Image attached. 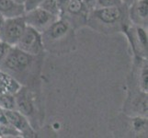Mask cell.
Instances as JSON below:
<instances>
[{"label": "cell", "instance_id": "cell-8", "mask_svg": "<svg viewBox=\"0 0 148 138\" xmlns=\"http://www.w3.org/2000/svg\"><path fill=\"white\" fill-rule=\"evenodd\" d=\"M26 27L24 16L6 19L0 28V41L10 46H16Z\"/></svg>", "mask_w": 148, "mask_h": 138}, {"label": "cell", "instance_id": "cell-17", "mask_svg": "<svg viewBox=\"0 0 148 138\" xmlns=\"http://www.w3.org/2000/svg\"><path fill=\"white\" fill-rule=\"evenodd\" d=\"M0 109L3 111L16 109L15 96L12 94H1L0 93Z\"/></svg>", "mask_w": 148, "mask_h": 138}, {"label": "cell", "instance_id": "cell-13", "mask_svg": "<svg viewBox=\"0 0 148 138\" xmlns=\"http://www.w3.org/2000/svg\"><path fill=\"white\" fill-rule=\"evenodd\" d=\"M128 16L131 23L147 29L148 0H135L128 6Z\"/></svg>", "mask_w": 148, "mask_h": 138}, {"label": "cell", "instance_id": "cell-7", "mask_svg": "<svg viewBox=\"0 0 148 138\" xmlns=\"http://www.w3.org/2000/svg\"><path fill=\"white\" fill-rule=\"evenodd\" d=\"M123 34L128 40L134 57L147 59L148 55V35L147 29L130 23Z\"/></svg>", "mask_w": 148, "mask_h": 138}, {"label": "cell", "instance_id": "cell-10", "mask_svg": "<svg viewBox=\"0 0 148 138\" xmlns=\"http://www.w3.org/2000/svg\"><path fill=\"white\" fill-rule=\"evenodd\" d=\"M24 19L27 26L32 27L38 30L39 32L42 33L44 30H46L51 25L60 18L38 7L25 12Z\"/></svg>", "mask_w": 148, "mask_h": 138}, {"label": "cell", "instance_id": "cell-19", "mask_svg": "<svg viewBox=\"0 0 148 138\" xmlns=\"http://www.w3.org/2000/svg\"><path fill=\"white\" fill-rule=\"evenodd\" d=\"M43 1H45V0H25L24 3L25 9H26V11H28V10L38 8L40 6V4Z\"/></svg>", "mask_w": 148, "mask_h": 138}, {"label": "cell", "instance_id": "cell-5", "mask_svg": "<svg viewBox=\"0 0 148 138\" xmlns=\"http://www.w3.org/2000/svg\"><path fill=\"white\" fill-rule=\"evenodd\" d=\"M89 11L82 0H68L61 6L60 19L65 20L76 30L86 26Z\"/></svg>", "mask_w": 148, "mask_h": 138}, {"label": "cell", "instance_id": "cell-15", "mask_svg": "<svg viewBox=\"0 0 148 138\" xmlns=\"http://www.w3.org/2000/svg\"><path fill=\"white\" fill-rule=\"evenodd\" d=\"M21 87L9 74L0 69V93L15 95Z\"/></svg>", "mask_w": 148, "mask_h": 138}, {"label": "cell", "instance_id": "cell-14", "mask_svg": "<svg viewBox=\"0 0 148 138\" xmlns=\"http://www.w3.org/2000/svg\"><path fill=\"white\" fill-rule=\"evenodd\" d=\"M26 9L23 4H19L13 0H0V13L5 19H11L24 16Z\"/></svg>", "mask_w": 148, "mask_h": 138}, {"label": "cell", "instance_id": "cell-11", "mask_svg": "<svg viewBox=\"0 0 148 138\" xmlns=\"http://www.w3.org/2000/svg\"><path fill=\"white\" fill-rule=\"evenodd\" d=\"M128 83L132 84L144 92H148V63L147 59L134 57V64Z\"/></svg>", "mask_w": 148, "mask_h": 138}, {"label": "cell", "instance_id": "cell-1", "mask_svg": "<svg viewBox=\"0 0 148 138\" xmlns=\"http://www.w3.org/2000/svg\"><path fill=\"white\" fill-rule=\"evenodd\" d=\"M44 54L33 55L11 46L0 64V69L7 72L25 87L37 89L42 74Z\"/></svg>", "mask_w": 148, "mask_h": 138}, {"label": "cell", "instance_id": "cell-24", "mask_svg": "<svg viewBox=\"0 0 148 138\" xmlns=\"http://www.w3.org/2000/svg\"><path fill=\"white\" fill-rule=\"evenodd\" d=\"M13 1L17 2V3H19V4H23V5L25 3V0H13Z\"/></svg>", "mask_w": 148, "mask_h": 138}, {"label": "cell", "instance_id": "cell-12", "mask_svg": "<svg viewBox=\"0 0 148 138\" xmlns=\"http://www.w3.org/2000/svg\"><path fill=\"white\" fill-rule=\"evenodd\" d=\"M3 113L5 117H6L7 122L10 125H12L19 133L21 136L34 137L36 135V130L32 126L29 120L21 112H19L16 109H14V110L3 111Z\"/></svg>", "mask_w": 148, "mask_h": 138}, {"label": "cell", "instance_id": "cell-16", "mask_svg": "<svg viewBox=\"0 0 148 138\" xmlns=\"http://www.w3.org/2000/svg\"><path fill=\"white\" fill-rule=\"evenodd\" d=\"M40 8H42L44 10H46L47 12L60 18L61 7L56 0H45V1H43L42 4H40Z\"/></svg>", "mask_w": 148, "mask_h": 138}, {"label": "cell", "instance_id": "cell-9", "mask_svg": "<svg viewBox=\"0 0 148 138\" xmlns=\"http://www.w3.org/2000/svg\"><path fill=\"white\" fill-rule=\"evenodd\" d=\"M16 46L24 52L33 55H40L45 53L42 33L29 26L26 27Z\"/></svg>", "mask_w": 148, "mask_h": 138}, {"label": "cell", "instance_id": "cell-23", "mask_svg": "<svg viewBox=\"0 0 148 138\" xmlns=\"http://www.w3.org/2000/svg\"><path fill=\"white\" fill-rule=\"evenodd\" d=\"M134 1H135V0H122V2H123V4L127 5V6H129V5L132 4Z\"/></svg>", "mask_w": 148, "mask_h": 138}, {"label": "cell", "instance_id": "cell-21", "mask_svg": "<svg viewBox=\"0 0 148 138\" xmlns=\"http://www.w3.org/2000/svg\"><path fill=\"white\" fill-rule=\"evenodd\" d=\"M97 1H98V0H82V2L86 5V7L88 8L89 10L95 8Z\"/></svg>", "mask_w": 148, "mask_h": 138}, {"label": "cell", "instance_id": "cell-18", "mask_svg": "<svg viewBox=\"0 0 148 138\" xmlns=\"http://www.w3.org/2000/svg\"><path fill=\"white\" fill-rule=\"evenodd\" d=\"M123 4L122 0H98L95 6V8H113L118 7Z\"/></svg>", "mask_w": 148, "mask_h": 138}, {"label": "cell", "instance_id": "cell-3", "mask_svg": "<svg viewBox=\"0 0 148 138\" xmlns=\"http://www.w3.org/2000/svg\"><path fill=\"white\" fill-rule=\"evenodd\" d=\"M44 51L52 54H66L75 50V30L62 19H58L42 33Z\"/></svg>", "mask_w": 148, "mask_h": 138}, {"label": "cell", "instance_id": "cell-20", "mask_svg": "<svg viewBox=\"0 0 148 138\" xmlns=\"http://www.w3.org/2000/svg\"><path fill=\"white\" fill-rule=\"evenodd\" d=\"M10 47H11L10 45L0 41V64H1V62L4 60V58L6 57V55L8 54Z\"/></svg>", "mask_w": 148, "mask_h": 138}, {"label": "cell", "instance_id": "cell-6", "mask_svg": "<svg viewBox=\"0 0 148 138\" xmlns=\"http://www.w3.org/2000/svg\"><path fill=\"white\" fill-rule=\"evenodd\" d=\"M147 93L128 83V91L122 108V113L128 116L147 117Z\"/></svg>", "mask_w": 148, "mask_h": 138}, {"label": "cell", "instance_id": "cell-2", "mask_svg": "<svg viewBox=\"0 0 148 138\" xmlns=\"http://www.w3.org/2000/svg\"><path fill=\"white\" fill-rule=\"evenodd\" d=\"M131 23L128 16V6L91 9L86 20V26L102 34L122 32Z\"/></svg>", "mask_w": 148, "mask_h": 138}, {"label": "cell", "instance_id": "cell-22", "mask_svg": "<svg viewBox=\"0 0 148 138\" xmlns=\"http://www.w3.org/2000/svg\"><path fill=\"white\" fill-rule=\"evenodd\" d=\"M5 19H5L3 15H2L1 13H0V28H1V26L3 25V23H4V21H5Z\"/></svg>", "mask_w": 148, "mask_h": 138}, {"label": "cell", "instance_id": "cell-4", "mask_svg": "<svg viewBox=\"0 0 148 138\" xmlns=\"http://www.w3.org/2000/svg\"><path fill=\"white\" fill-rule=\"evenodd\" d=\"M14 96L16 110L26 117L35 130L39 129L43 122L44 113L37 89L22 86Z\"/></svg>", "mask_w": 148, "mask_h": 138}]
</instances>
